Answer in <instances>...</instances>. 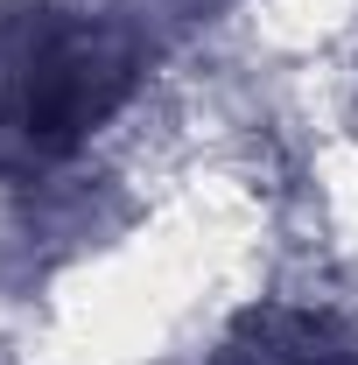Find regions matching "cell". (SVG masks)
Instances as JSON below:
<instances>
[{
	"label": "cell",
	"mask_w": 358,
	"mask_h": 365,
	"mask_svg": "<svg viewBox=\"0 0 358 365\" xmlns=\"http://www.w3.org/2000/svg\"><path fill=\"white\" fill-rule=\"evenodd\" d=\"M218 365H358V337L323 309H253Z\"/></svg>",
	"instance_id": "cell-2"
},
{
	"label": "cell",
	"mask_w": 358,
	"mask_h": 365,
	"mask_svg": "<svg viewBox=\"0 0 358 365\" xmlns=\"http://www.w3.org/2000/svg\"><path fill=\"white\" fill-rule=\"evenodd\" d=\"M134 43L63 0H14L0 14V120L36 155H71L134 91Z\"/></svg>",
	"instance_id": "cell-1"
}]
</instances>
